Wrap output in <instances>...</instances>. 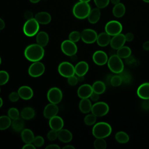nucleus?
<instances>
[{
	"mask_svg": "<svg viewBox=\"0 0 149 149\" xmlns=\"http://www.w3.org/2000/svg\"><path fill=\"white\" fill-rule=\"evenodd\" d=\"M44 47L38 44H33L28 45L24 49L25 58L30 62H37L41 61L44 56Z\"/></svg>",
	"mask_w": 149,
	"mask_h": 149,
	"instance_id": "1",
	"label": "nucleus"
},
{
	"mask_svg": "<svg viewBox=\"0 0 149 149\" xmlns=\"http://www.w3.org/2000/svg\"><path fill=\"white\" fill-rule=\"evenodd\" d=\"M91 10L88 2L79 1L76 3L72 9L74 16L79 19H84L87 17Z\"/></svg>",
	"mask_w": 149,
	"mask_h": 149,
	"instance_id": "2",
	"label": "nucleus"
},
{
	"mask_svg": "<svg viewBox=\"0 0 149 149\" xmlns=\"http://www.w3.org/2000/svg\"><path fill=\"white\" fill-rule=\"evenodd\" d=\"M112 132L111 126L107 123L101 122L96 123L93 127L92 133L95 138L104 139L109 136Z\"/></svg>",
	"mask_w": 149,
	"mask_h": 149,
	"instance_id": "3",
	"label": "nucleus"
},
{
	"mask_svg": "<svg viewBox=\"0 0 149 149\" xmlns=\"http://www.w3.org/2000/svg\"><path fill=\"white\" fill-rule=\"evenodd\" d=\"M109 70L115 73H120L124 69L123 63L120 57L117 55H111L107 62Z\"/></svg>",
	"mask_w": 149,
	"mask_h": 149,
	"instance_id": "4",
	"label": "nucleus"
},
{
	"mask_svg": "<svg viewBox=\"0 0 149 149\" xmlns=\"http://www.w3.org/2000/svg\"><path fill=\"white\" fill-rule=\"evenodd\" d=\"M39 29L40 24L35 19L34 17L31 19L26 20L23 27V33L27 37L34 36L37 34Z\"/></svg>",
	"mask_w": 149,
	"mask_h": 149,
	"instance_id": "5",
	"label": "nucleus"
},
{
	"mask_svg": "<svg viewBox=\"0 0 149 149\" xmlns=\"http://www.w3.org/2000/svg\"><path fill=\"white\" fill-rule=\"evenodd\" d=\"M61 48L62 52L67 56H73L77 52V47L75 42L69 40H64L61 45Z\"/></svg>",
	"mask_w": 149,
	"mask_h": 149,
	"instance_id": "6",
	"label": "nucleus"
},
{
	"mask_svg": "<svg viewBox=\"0 0 149 149\" xmlns=\"http://www.w3.org/2000/svg\"><path fill=\"white\" fill-rule=\"evenodd\" d=\"M59 73L64 77H69L71 76L74 75V66L69 62H61L58 68Z\"/></svg>",
	"mask_w": 149,
	"mask_h": 149,
	"instance_id": "7",
	"label": "nucleus"
},
{
	"mask_svg": "<svg viewBox=\"0 0 149 149\" xmlns=\"http://www.w3.org/2000/svg\"><path fill=\"white\" fill-rule=\"evenodd\" d=\"M91 112L97 117H101L108 113L109 106L104 102H97L92 105Z\"/></svg>",
	"mask_w": 149,
	"mask_h": 149,
	"instance_id": "8",
	"label": "nucleus"
},
{
	"mask_svg": "<svg viewBox=\"0 0 149 149\" xmlns=\"http://www.w3.org/2000/svg\"><path fill=\"white\" fill-rule=\"evenodd\" d=\"M105 30L109 35L114 36L121 33L122 31V25L118 21L111 20L105 24Z\"/></svg>",
	"mask_w": 149,
	"mask_h": 149,
	"instance_id": "9",
	"label": "nucleus"
},
{
	"mask_svg": "<svg viewBox=\"0 0 149 149\" xmlns=\"http://www.w3.org/2000/svg\"><path fill=\"white\" fill-rule=\"evenodd\" d=\"M47 97L49 102L58 104L62 101L63 94L60 88L58 87H52L48 91Z\"/></svg>",
	"mask_w": 149,
	"mask_h": 149,
	"instance_id": "10",
	"label": "nucleus"
},
{
	"mask_svg": "<svg viewBox=\"0 0 149 149\" xmlns=\"http://www.w3.org/2000/svg\"><path fill=\"white\" fill-rule=\"evenodd\" d=\"M45 69V66L42 62L40 61L34 62L29 66L28 73L30 76L33 77H37L43 74Z\"/></svg>",
	"mask_w": 149,
	"mask_h": 149,
	"instance_id": "11",
	"label": "nucleus"
},
{
	"mask_svg": "<svg viewBox=\"0 0 149 149\" xmlns=\"http://www.w3.org/2000/svg\"><path fill=\"white\" fill-rule=\"evenodd\" d=\"M81 39L86 44H92L96 41L98 34L97 32L91 29H84L81 33Z\"/></svg>",
	"mask_w": 149,
	"mask_h": 149,
	"instance_id": "12",
	"label": "nucleus"
},
{
	"mask_svg": "<svg viewBox=\"0 0 149 149\" xmlns=\"http://www.w3.org/2000/svg\"><path fill=\"white\" fill-rule=\"evenodd\" d=\"M93 60L94 62L99 66L105 65L108 60L107 54L103 51H97L93 55Z\"/></svg>",
	"mask_w": 149,
	"mask_h": 149,
	"instance_id": "13",
	"label": "nucleus"
},
{
	"mask_svg": "<svg viewBox=\"0 0 149 149\" xmlns=\"http://www.w3.org/2000/svg\"><path fill=\"white\" fill-rule=\"evenodd\" d=\"M126 42L125 37L123 34L119 33L112 37L110 41V45L114 49H118L123 47Z\"/></svg>",
	"mask_w": 149,
	"mask_h": 149,
	"instance_id": "14",
	"label": "nucleus"
},
{
	"mask_svg": "<svg viewBox=\"0 0 149 149\" xmlns=\"http://www.w3.org/2000/svg\"><path fill=\"white\" fill-rule=\"evenodd\" d=\"M58 111L59 108L57 106V104L50 102L44 108L43 111V115L45 118L49 119L50 118L57 115Z\"/></svg>",
	"mask_w": 149,
	"mask_h": 149,
	"instance_id": "15",
	"label": "nucleus"
},
{
	"mask_svg": "<svg viewBox=\"0 0 149 149\" xmlns=\"http://www.w3.org/2000/svg\"><path fill=\"white\" fill-rule=\"evenodd\" d=\"M93 92L92 86L88 84H84L80 86L77 90V95L79 98H88Z\"/></svg>",
	"mask_w": 149,
	"mask_h": 149,
	"instance_id": "16",
	"label": "nucleus"
},
{
	"mask_svg": "<svg viewBox=\"0 0 149 149\" xmlns=\"http://www.w3.org/2000/svg\"><path fill=\"white\" fill-rule=\"evenodd\" d=\"M64 125V122L63 119L56 115L49 119V126L51 129L59 131L62 129Z\"/></svg>",
	"mask_w": 149,
	"mask_h": 149,
	"instance_id": "17",
	"label": "nucleus"
},
{
	"mask_svg": "<svg viewBox=\"0 0 149 149\" xmlns=\"http://www.w3.org/2000/svg\"><path fill=\"white\" fill-rule=\"evenodd\" d=\"M17 93L21 98L24 100L31 99L33 96V91L32 88L27 86H21L17 91Z\"/></svg>",
	"mask_w": 149,
	"mask_h": 149,
	"instance_id": "18",
	"label": "nucleus"
},
{
	"mask_svg": "<svg viewBox=\"0 0 149 149\" xmlns=\"http://www.w3.org/2000/svg\"><path fill=\"white\" fill-rule=\"evenodd\" d=\"M35 19L41 24H48L51 21V15L47 12H40L36 14Z\"/></svg>",
	"mask_w": 149,
	"mask_h": 149,
	"instance_id": "19",
	"label": "nucleus"
},
{
	"mask_svg": "<svg viewBox=\"0 0 149 149\" xmlns=\"http://www.w3.org/2000/svg\"><path fill=\"white\" fill-rule=\"evenodd\" d=\"M137 95L143 100H149V83L141 84L137 88Z\"/></svg>",
	"mask_w": 149,
	"mask_h": 149,
	"instance_id": "20",
	"label": "nucleus"
},
{
	"mask_svg": "<svg viewBox=\"0 0 149 149\" xmlns=\"http://www.w3.org/2000/svg\"><path fill=\"white\" fill-rule=\"evenodd\" d=\"M89 66L85 61L79 62L74 66V72L77 76H84L88 72Z\"/></svg>",
	"mask_w": 149,
	"mask_h": 149,
	"instance_id": "21",
	"label": "nucleus"
},
{
	"mask_svg": "<svg viewBox=\"0 0 149 149\" xmlns=\"http://www.w3.org/2000/svg\"><path fill=\"white\" fill-rule=\"evenodd\" d=\"M58 138L61 142L67 143L72 141L73 135L69 130L62 128L58 132Z\"/></svg>",
	"mask_w": 149,
	"mask_h": 149,
	"instance_id": "22",
	"label": "nucleus"
},
{
	"mask_svg": "<svg viewBox=\"0 0 149 149\" xmlns=\"http://www.w3.org/2000/svg\"><path fill=\"white\" fill-rule=\"evenodd\" d=\"M100 17H101L100 9L97 7L93 9H91L90 12L87 18L89 23L91 24H95L99 21Z\"/></svg>",
	"mask_w": 149,
	"mask_h": 149,
	"instance_id": "23",
	"label": "nucleus"
},
{
	"mask_svg": "<svg viewBox=\"0 0 149 149\" xmlns=\"http://www.w3.org/2000/svg\"><path fill=\"white\" fill-rule=\"evenodd\" d=\"M111 36L106 32H102L99 34L97 36L96 42L97 44L100 47H106L109 43L111 41Z\"/></svg>",
	"mask_w": 149,
	"mask_h": 149,
	"instance_id": "24",
	"label": "nucleus"
},
{
	"mask_svg": "<svg viewBox=\"0 0 149 149\" xmlns=\"http://www.w3.org/2000/svg\"><path fill=\"white\" fill-rule=\"evenodd\" d=\"M35 136L31 130L23 129L21 131V138L22 141L26 143H32Z\"/></svg>",
	"mask_w": 149,
	"mask_h": 149,
	"instance_id": "25",
	"label": "nucleus"
},
{
	"mask_svg": "<svg viewBox=\"0 0 149 149\" xmlns=\"http://www.w3.org/2000/svg\"><path fill=\"white\" fill-rule=\"evenodd\" d=\"M37 44L42 46L45 47L49 42V36L45 31H40L36 34Z\"/></svg>",
	"mask_w": 149,
	"mask_h": 149,
	"instance_id": "26",
	"label": "nucleus"
},
{
	"mask_svg": "<svg viewBox=\"0 0 149 149\" xmlns=\"http://www.w3.org/2000/svg\"><path fill=\"white\" fill-rule=\"evenodd\" d=\"M79 108L80 112L83 113L90 112L92 108L91 101L88 98H82L79 102Z\"/></svg>",
	"mask_w": 149,
	"mask_h": 149,
	"instance_id": "27",
	"label": "nucleus"
},
{
	"mask_svg": "<svg viewBox=\"0 0 149 149\" xmlns=\"http://www.w3.org/2000/svg\"><path fill=\"white\" fill-rule=\"evenodd\" d=\"M126 12V8L123 3L120 2L118 4L114 5L112 9V13L116 17L119 18L123 16Z\"/></svg>",
	"mask_w": 149,
	"mask_h": 149,
	"instance_id": "28",
	"label": "nucleus"
},
{
	"mask_svg": "<svg viewBox=\"0 0 149 149\" xmlns=\"http://www.w3.org/2000/svg\"><path fill=\"white\" fill-rule=\"evenodd\" d=\"M20 116L22 119L25 120L31 119L35 116V111L31 107H24L20 112Z\"/></svg>",
	"mask_w": 149,
	"mask_h": 149,
	"instance_id": "29",
	"label": "nucleus"
},
{
	"mask_svg": "<svg viewBox=\"0 0 149 149\" xmlns=\"http://www.w3.org/2000/svg\"><path fill=\"white\" fill-rule=\"evenodd\" d=\"M24 122L22 118L20 117L15 119H13L11 123V126L12 129L17 132H21L24 128Z\"/></svg>",
	"mask_w": 149,
	"mask_h": 149,
	"instance_id": "30",
	"label": "nucleus"
},
{
	"mask_svg": "<svg viewBox=\"0 0 149 149\" xmlns=\"http://www.w3.org/2000/svg\"><path fill=\"white\" fill-rule=\"evenodd\" d=\"M132 53L131 49L127 46H123L117 49L116 55L120 58H129Z\"/></svg>",
	"mask_w": 149,
	"mask_h": 149,
	"instance_id": "31",
	"label": "nucleus"
},
{
	"mask_svg": "<svg viewBox=\"0 0 149 149\" xmlns=\"http://www.w3.org/2000/svg\"><path fill=\"white\" fill-rule=\"evenodd\" d=\"M92 88L94 92L99 94H101L105 92L106 86L104 82L101 81H96L93 83Z\"/></svg>",
	"mask_w": 149,
	"mask_h": 149,
	"instance_id": "32",
	"label": "nucleus"
},
{
	"mask_svg": "<svg viewBox=\"0 0 149 149\" xmlns=\"http://www.w3.org/2000/svg\"><path fill=\"white\" fill-rule=\"evenodd\" d=\"M11 119L6 115L0 116V130H4L11 126Z\"/></svg>",
	"mask_w": 149,
	"mask_h": 149,
	"instance_id": "33",
	"label": "nucleus"
},
{
	"mask_svg": "<svg viewBox=\"0 0 149 149\" xmlns=\"http://www.w3.org/2000/svg\"><path fill=\"white\" fill-rule=\"evenodd\" d=\"M115 140L119 143H126L129 141V137L128 134L123 131L117 132L115 136Z\"/></svg>",
	"mask_w": 149,
	"mask_h": 149,
	"instance_id": "34",
	"label": "nucleus"
},
{
	"mask_svg": "<svg viewBox=\"0 0 149 149\" xmlns=\"http://www.w3.org/2000/svg\"><path fill=\"white\" fill-rule=\"evenodd\" d=\"M94 147L96 149H105L107 142L102 138H96L94 141Z\"/></svg>",
	"mask_w": 149,
	"mask_h": 149,
	"instance_id": "35",
	"label": "nucleus"
},
{
	"mask_svg": "<svg viewBox=\"0 0 149 149\" xmlns=\"http://www.w3.org/2000/svg\"><path fill=\"white\" fill-rule=\"evenodd\" d=\"M97 120V116L93 113L87 115L84 119V123L87 126H91L95 124Z\"/></svg>",
	"mask_w": 149,
	"mask_h": 149,
	"instance_id": "36",
	"label": "nucleus"
},
{
	"mask_svg": "<svg viewBox=\"0 0 149 149\" xmlns=\"http://www.w3.org/2000/svg\"><path fill=\"white\" fill-rule=\"evenodd\" d=\"M20 115V113L18 111V109L14 107H12L9 108L8 111V116L12 120L19 118Z\"/></svg>",
	"mask_w": 149,
	"mask_h": 149,
	"instance_id": "37",
	"label": "nucleus"
},
{
	"mask_svg": "<svg viewBox=\"0 0 149 149\" xmlns=\"http://www.w3.org/2000/svg\"><path fill=\"white\" fill-rule=\"evenodd\" d=\"M9 79V75L5 70H0V86L4 85L8 83Z\"/></svg>",
	"mask_w": 149,
	"mask_h": 149,
	"instance_id": "38",
	"label": "nucleus"
},
{
	"mask_svg": "<svg viewBox=\"0 0 149 149\" xmlns=\"http://www.w3.org/2000/svg\"><path fill=\"white\" fill-rule=\"evenodd\" d=\"M110 83L112 86L118 87L122 84V79L120 75H114L111 77Z\"/></svg>",
	"mask_w": 149,
	"mask_h": 149,
	"instance_id": "39",
	"label": "nucleus"
},
{
	"mask_svg": "<svg viewBox=\"0 0 149 149\" xmlns=\"http://www.w3.org/2000/svg\"><path fill=\"white\" fill-rule=\"evenodd\" d=\"M81 38V34L77 31H73L69 35V40L73 42H77Z\"/></svg>",
	"mask_w": 149,
	"mask_h": 149,
	"instance_id": "40",
	"label": "nucleus"
},
{
	"mask_svg": "<svg viewBox=\"0 0 149 149\" xmlns=\"http://www.w3.org/2000/svg\"><path fill=\"white\" fill-rule=\"evenodd\" d=\"M94 2L95 6L99 9H103L106 8L109 3L110 2L109 0H94Z\"/></svg>",
	"mask_w": 149,
	"mask_h": 149,
	"instance_id": "41",
	"label": "nucleus"
},
{
	"mask_svg": "<svg viewBox=\"0 0 149 149\" xmlns=\"http://www.w3.org/2000/svg\"><path fill=\"white\" fill-rule=\"evenodd\" d=\"M32 143L36 147H41L44 144V139L41 136H37L34 137Z\"/></svg>",
	"mask_w": 149,
	"mask_h": 149,
	"instance_id": "42",
	"label": "nucleus"
},
{
	"mask_svg": "<svg viewBox=\"0 0 149 149\" xmlns=\"http://www.w3.org/2000/svg\"><path fill=\"white\" fill-rule=\"evenodd\" d=\"M47 139L49 141H54L58 138V131L51 129L49 130L47 134Z\"/></svg>",
	"mask_w": 149,
	"mask_h": 149,
	"instance_id": "43",
	"label": "nucleus"
},
{
	"mask_svg": "<svg viewBox=\"0 0 149 149\" xmlns=\"http://www.w3.org/2000/svg\"><path fill=\"white\" fill-rule=\"evenodd\" d=\"M19 98H20V96L17 92L13 91L10 93V94L9 95V100H10V101L12 102H17Z\"/></svg>",
	"mask_w": 149,
	"mask_h": 149,
	"instance_id": "44",
	"label": "nucleus"
},
{
	"mask_svg": "<svg viewBox=\"0 0 149 149\" xmlns=\"http://www.w3.org/2000/svg\"><path fill=\"white\" fill-rule=\"evenodd\" d=\"M67 81H68V83L70 86H76L77 84L79 81H78V79H77V77L74 76V75H73V76H71L68 77Z\"/></svg>",
	"mask_w": 149,
	"mask_h": 149,
	"instance_id": "45",
	"label": "nucleus"
},
{
	"mask_svg": "<svg viewBox=\"0 0 149 149\" xmlns=\"http://www.w3.org/2000/svg\"><path fill=\"white\" fill-rule=\"evenodd\" d=\"M24 19L26 20H30V19H31L33 18H34V15H33V13L30 11V10H27V11H26L24 13Z\"/></svg>",
	"mask_w": 149,
	"mask_h": 149,
	"instance_id": "46",
	"label": "nucleus"
},
{
	"mask_svg": "<svg viewBox=\"0 0 149 149\" xmlns=\"http://www.w3.org/2000/svg\"><path fill=\"white\" fill-rule=\"evenodd\" d=\"M90 100L94 102H97L98 100H99V98H100V94H98V93H96L95 92H93L92 94H91L90 97Z\"/></svg>",
	"mask_w": 149,
	"mask_h": 149,
	"instance_id": "47",
	"label": "nucleus"
},
{
	"mask_svg": "<svg viewBox=\"0 0 149 149\" xmlns=\"http://www.w3.org/2000/svg\"><path fill=\"white\" fill-rule=\"evenodd\" d=\"M125 40H126V41H127V42H130L132 41L133 38H134V35L132 33H130V32H129V33H127L125 35Z\"/></svg>",
	"mask_w": 149,
	"mask_h": 149,
	"instance_id": "48",
	"label": "nucleus"
},
{
	"mask_svg": "<svg viewBox=\"0 0 149 149\" xmlns=\"http://www.w3.org/2000/svg\"><path fill=\"white\" fill-rule=\"evenodd\" d=\"M23 149H35L36 147L32 143H26L22 147Z\"/></svg>",
	"mask_w": 149,
	"mask_h": 149,
	"instance_id": "49",
	"label": "nucleus"
},
{
	"mask_svg": "<svg viewBox=\"0 0 149 149\" xmlns=\"http://www.w3.org/2000/svg\"><path fill=\"white\" fill-rule=\"evenodd\" d=\"M46 149H60V147L55 144H52L47 146L45 147Z\"/></svg>",
	"mask_w": 149,
	"mask_h": 149,
	"instance_id": "50",
	"label": "nucleus"
},
{
	"mask_svg": "<svg viewBox=\"0 0 149 149\" xmlns=\"http://www.w3.org/2000/svg\"><path fill=\"white\" fill-rule=\"evenodd\" d=\"M143 48L146 51H149V41H146L143 44Z\"/></svg>",
	"mask_w": 149,
	"mask_h": 149,
	"instance_id": "51",
	"label": "nucleus"
},
{
	"mask_svg": "<svg viewBox=\"0 0 149 149\" xmlns=\"http://www.w3.org/2000/svg\"><path fill=\"white\" fill-rule=\"evenodd\" d=\"M5 23L3 20L1 18H0V30H3L5 28Z\"/></svg>",
	"mask_w": 149,
	"mask_h": 149,
	"instance_id": "52",
	"label": "nucleus"
},
{
	"mask_svg": "<svg viewBox=\"0 0 149 149\" xmlns=\"http://www.w3.org/2000/svg\"><path fill=\"white\" fill-rule=\"evenodd\" d=\"M63 149H74V147L72 145H66L63 147Z\"/></svg>",
	"mask_w": 149,
	"mask_h": 149,
	"instance_id": "53",
	"label": "nucleus"
},
{
	"mask_svg": "<svg viewBox=\"0 0 149 149\" xmlns=\"http://www.w3.org/2000/svg\"><path fill=\"white\" fill-rule=\"evenodd\" d=\"M109 1H110V2L113 5H116L120 2V0H109Z\"/></svg>",
	"mask_w": 149,
	"mask_h": 149,
	"instance_id": "54",
	"label": "nucleus"
},
{
	"mask_svg": "<svg viewBox=\"0 0 149 149\" xmlns=\"http://www.w3.org/2000/svg\"><path fill=\"white\" fill-rule=\"evenodd\" d=\"M79 81H83L84 79V76H77Z\"/></svg>",
	"mask_w": 149,
	"mask_h": 149,
	"instance_id": "55",
	"label": "nucleus"
},
{
	"mask_svg": "<svg viewBox=\"0 0 149 149\" xmlns=\"http://www.w3.org/2000/svg\"><path fill=\"white\" fill-rule=\"evenodd\" d=\"M29 1L32 3H37L38 2H39L41 0H29Z\"/></svg>",
	"mask_w": 149,
	"mask_h": 149,
	"instance_id": "56",
	"label": "nucleus"
},
{
	"mask_svg": "<svg viewBox=\"0 0 149 149\" xmlns=\"http://www.w3.org/2000/svg\"><path fill=\"white\" fill-rule=\"evenodd\" d=\"M2 105H3V100L2 98L0 97V108H1Z\"/></svg>",
	"mask_w": 149,
	"mask_h": 149,
	"instance_id": "57",
	"label": "nucleus"
},
{
	"mask_svg": "<svg viewBox=\"0 0 149 149\" xmlns=\"http://www.w3.org/2000/svg\"><path fill=\"white\" fill-rule=\"evenodd\" d=\"M79 1H82V2H89L91 0H79Z\"/></svg>",
	"mask_w": 149,
	"mask_h": 149,
	"instance_id": "58",
	"label": "nucleus"
},
{
	"mask_svg": "<svg viewBox=\"0 0 149 149\" xmlns=\"http://www.w3.org/2000/svg\"><path fill=\"white\" fill-rule=\"evenodd\" d=\"M142 1L146 3H149V0H142Z\"/></svg>",
	"mask_w": 149,
	"mask_h": 149,
	"instance_id": "59",
	"label": "nucleus"
},
{
	"mask_svg": "<svg viewBox=\"0 0 149 149\" xmlns=\"http://www.w3.org/2000/svg\"><path fill=\"white\" fill-rule=\"evenodd\" d=\"M1 62H2V60H1V56H0V65H1Z\"/></svg>",
	"mask_w": 149,
	"mask_h": 149,
	"instance_id": "60",
	"label": "nucleus"
},
{
	"mask_svg": "<svg viewBox=\"0 0 149 149\" xmlns=\"http://www.w3.org/2000/svg\"><path fill=\"white\" fill-rule=\"evenodd\" d=\"M148 105H149V100H148Z\"/></svg>",
	"mask_w": 149,
	"mask_h": 149,
	"instance_id": "61",
	"label": "nucleus"
},
{
	"mask_svg": "<svg viewBox=\"0 0 149 149\" xmlns=\"http://www.w3.org/2000/svg\"><path fill=\"white\" fill-rule=\"evenodd\" d=\"M0 93H1V87H0Z\"/></svg>",
	"mask_w": 149,
	"mask_h": 149,
	"instance_id": "62",
	"label": "nucleus"
}]
</instances>
